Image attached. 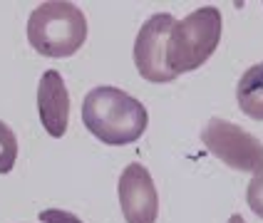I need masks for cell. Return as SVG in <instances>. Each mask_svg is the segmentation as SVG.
Instances as JSON below:
<instances>
[{"label": "cell", "mask_w": 263, "mask_h": 223, "mask_svg": "<svg viewBox=\"0 0 263 223\" xmlns=\"http://www.w3.org/2000/svg\"><path fill=\"white\" fill-rule=\"evenodd\" d=\"M82 121L92 136L109 147L134 144L146 132L144 104L119 87H95L82 99Z\"/></svg>", "instance_id": "cell-1"}, {"label": "cell", "mask_w": 263, "mask_h": 223, "mask_svg": "<svg viewBox=\"0 0 263 223\" xmlns=\"http://www.w3.org/2000/svg\"><path fill=\"white\" fill-rule=\"evenodd\" d=\"M28 40L45 57H70L87 40V17L67 0L43 3L28 17Z\"/></svg>", "instance_id": "cell-2"}, {"label": "cell", "mask_w": 263, "mask_h": 223, "mask_svg": "<svg viewBox=\"0 0 263 223\" xmlns=\"http://www.w3.org/2000/svg\"><path fill=\"white\" fill-rule=\"evenodd\" d=\"M221 43V13L206 5L176 20L166 45V67L179 77L206 65Z\"/></svg>", "instance_id": "cell-3"}, {"label": "cell", "mask_w": 263, "mask_h": 223, "mask_svg": "<svg viewBox=\"0 0 263 223\" xmlns=\"http://www.w3.org/2000/svg\"><path fill=\"white\" fill-rule=\"evenodd\" d=\"M204 147L226 166L243 174H261L263 171V144L258 136L241 129L234 121L211 117L201 129Z\"/></svg>", "instance_id": "cell-4"}, {"label": "cell", "mask_w": 263, "mask_h": 223, "mask_svg": "<svg viewBox=\"0 0 263 223\" xmlns=\"http://www.w3.org/2000/svg\"><path fill=\"white\" fill-rule=\"evenodd\" d=\"M174 25V15L157 13L142 25L137 40H134V65H137V72L146 82L166 85V82L176 79V74L166 67V45H169V35H172Z\"/></svg>", "instance_id": "cell-5"}, {"label": "cell", "mask_w": 263, "mask_h": 223, "mask_svg": "<svg viewBox=\"0 0 263 223\" xmlns=\"http://www.w3.org/2000/svg\"><path fill=\"white\" fill-rule=\"evenodd\" d=\"M119 206L127 223H157L159 216V196L154 178L142 164H129L117 184Z\"/></svg>", "instance_id": "cell-6"}, {"label": "cell", "mask_w": 263, "mask_h": 223, "mask_svg": "<svg viewBox=\"0 0 263 223\" xmlns=\"http://www.w3.org/2000/svg\"><path fill=\"white\" fill-rule=\"evenodd\" d=\"M37 114L50 136H65L70 124V92L58 70H47L37 85Z\"/></svg>", "instance_id": "cell-7"}, {"label": "cell", "mask_w": 263, "mask_h": 223, "mask_svg": "<svg viewBox=\"0 0 263 223\" xmlns=\"http://www.w3.org/2000/svg\"><path fill=\"white\" fill-rule=\"evenodd\" d=\"M236 102L253 121H263V62L251 65L236 85Z\"/></svg>", "instance_id": "cell-8"}, {"label": "cell", "mask_w": 263, "mask_h": 223, "mask_svg": "<svg viewBox=\"0 0 263 223\" xmlns=\"http://www.w3.org/2000/svg\"><path fill=\"white\" fill-rule=\"evenodd\" d=\"M15 161H17V136L5 121H0V174H10Z\"/></svg>", "instance_id": "cell-9"}, {"label": "cell", "mask_w": 263, "mask_h": 223, "mask_svg": "<svg viewBox=\"0 0 263 223\" xmlns=\"http://www.w3.org/2000/svg\"><path fill=\"white\" fill-rule=\"evenodd\" d=\"M246 201H249L251 211L263 218V171L258 176H253V181L249 184V189H246Z\"/></svg>", "instance_id": "cell-10"}, {"label": "cell", "mask_w": 263, "mask_h": 223, "mask_svg": "<svg viewBox=\"0 0 263 223\" xmlns=\"http://www.w3.org/2000/svg\"><path fill=\"white\" fill-rule=\"evenodd\" d=\"M40 221L43 223H85L80 216H74L70 211H62V208H47V211H43Z\"/></svg>", "instance_id": "cell-11"}, {"label": "cell", "mask_w": 263, "mask_h": 223, "mask_svg": "<svg viewBox=\"0 0 263 223\" xmlns=\"http://www.w3.org/2000/svg\"><path fill=\"white\" fill-rule=\"evenodd\" d=\"M229 223H246V221H243V216H241V213H234V216L229 218Z\"/></svg>", "instance_id": "cell-12"}]
</instances>
